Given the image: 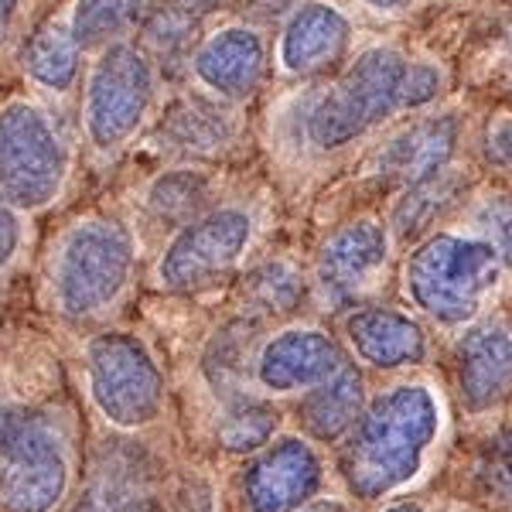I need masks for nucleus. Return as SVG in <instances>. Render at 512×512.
Returning <instances> with one entry per match:
<instances>
[{"label":"nucleus","mask_w":512,"mask_h":512,"mask_svg":"<svg viewBox=\"0 0 512 512\" xmlns=\"http://www.w3.org/2000/svg\"><path fill=\"white\" fill-rule=\"evenodd\" d=\"M441 424V400L424 383L390 386L369 400L338 454V472L352 499L379 502L417 482Z\"/></svg>","instance_id":"f257e3e1"},{"label":"nucleus","mask_w":512,"mask_h":512,"mask_svg":"<svg viewBox=\"0 0 512 512\" xmlns=\"http://www.w3.org/2000/svg\"><path fill=\"white\" fill-rule=\"evenodd\" d=\"M502 256L482 236L434 233L414 246L403 267L410 304L444 328L472 325L502 280Z\"/></svg>","instance_id":"f03ea898"},{"label":"nucleus","mask_w":512,"mask_h":512,"mask_svg":"<svg viewBox=\"0 0 512 512\" xmlns=\"http://www.w3.org/2000/svg\"><path fill=\"white\" fill-rule=\"evenodd\" d=\"M137 246L127 226L113 219L76 222L52 260L55 308L69 318H93L113 308L134 274Z\"/></svg>","instance_id":"7ed1b4c3"},{"label":"nucleus","mask_w":512,"mask_h":512,"mask_svg":"<svg viewBox=\"0 0 512 512\" xmlns=\"http://www.w3.org/2000/svg\"><path fill=\"white\" fill-rule=\"evenodd\" d=\"M69 451L45 414L0 407V506L7 512H55L69 492Z\"/></svg>","instance_id":"20e7f679"},{"label":"nucleus","mask_w":512,"mask_h":512,"mask_svg":"<svg viewBox=\"0 0 512 512\" xmlns=\"http://www.w3.org/2000/svg\"><path fill=\"white\" fill-rule=\"evenodd\" d=\"M403 72H407V59L396 48H366L315 103L308 117L311 144L321 151H338L373 130L376 123L393 117L400 110Z\"/></svg>","instance_id":"39448f33"},{"label":"nucleus","mask_w":512,"mask_h":512,"mask_svg":"<svg viewBox=\"0 0 512 512\" xmlns=\"http://www.w3.org/2000/svg\"><path fill=\"white\" fill-rule=\"evenodd\" d=\"M69 175V147L45 110L14 99L0 110V202L35 212L55 202Z\"/></svg>","instance_id":"423d86ee"},{"label":"nucleus","mask_w":512,"mask_h":512,"mask_svg":"<svg viewBox=\"0 0 512 512\" xmlns=\"http://www.w3.org/2000/svg\"><path fill=\"white\" fill-rule=\"evenodd\" d=\"M86 379L96 410L120 431L154 424L164 407V376L137 335H96L86 349Z\"/></svg>","instance_id":"0eeeda50"},{"label":"nucleus","mask_w":512,"mask_h":512,"mask_svg":"<svg viewBox=\"0 0 512 512\" xmlns=\"http://www.w3.org/2000/svg\"><path fill=\"white\" fill-rule=\"evenodd\" d=\"M154 103V65L137 45H106L86 82V134L99 151H117L140 130Z\"/></svg>","instance_id":"6e6552de"},{"label":"nucleus","mask_w":512,"mask_h":512,"mask_svg":"<svg viewBox=\"0 0 512 512\" xmlns=\"http://www.w3.org/2000/svg\"><path fill=\"white\" fill-rule=\"evenodd\" d=\"M253 239L246 209H216L181 226L158 260V280L168 291H198L216 284L243 260Z\"/></svg>","instance_id":"1a4fd4ad"},{"label":"nucleus","mask_w":512,"mask_h":512,"mask_svg":"<svg viewBox=\"0 0 512 512\" xmlns=\"http://www.w3.org/2000/svg\"><path fill=\"white\" fill-rule=\"evenodd\" d=\"M325 485V461L304 437H277L243 468L246 512H301Z\"/></svg>","instance_id":"9d476101"},{"label":"nucleus","mask_w":512,"mask_h":512,"mask_svg":"<svg viewBox=\"0 0 512 512\" xmlns=\"http://www.w3.org/2000/svg\"><path fill=\"white\" fill-rule=\"evenodd\" d=\"M345 366V352L321 328H287L263 342L253 359V379L267 393H301L332 379Z\"/></svg>","instance_id":"9b49d317"},{"label":"nucleus","mask_w":512,"mask_h":512,"mask_svg":"<svg viewBox=\"0 0 512 512\" xmlns=\"http://www.w3.org/2000/svg\"><path fill=\"white\" fill-rule=\"evenodd\" d=\"M390 260V233L376 219L342 226L318 253V287L332 304H349L376 284Z\"/></svg>","instance_id":"f8f14e48"},{"label":"nucleus","mask_w":512,"mask_h":512,"mask_svg":"<svg viewBox=\"0 0 512 512\" xmlns=\"http://www.w3.org/2000/svg\"><path fill=\"white\" fill-rule=\"evenodd\" d=\"M154 461L130 441H110L99 448L89 465L86 485L69 512H151L154 499Z\"/></svg>","instance_id":"ddd939ff"},{"label":"nucleus","mask_w":512,"mask_h":512,"mask_svg":"<svg viewBox=\"0 0 512 512\" xmlns=\"http://www.w3.org/2000/svg\"><path fill=\"white\" fill-rule=\"evenodd\" d=\"M458 393L468 414H485L512 396V328L502 321L468 328L458 342Z\"/></svg>","instance_id":"4468645a"},{"label":"nucleus","mask_w":512,"mask_h":512,"mask_svg":"<svg viewBox=\"0 0 512 512\" xmlns=\"http://www.w3.org/2000/svg\"><path fill=\"white\" fill-rule=\"evenodd\" d=\"M263 65H267V52H263V38L250 28H222L212 31L209 38L198 45L192 72L205 89H212L219 99L239 103V99L253 96L263 79Z\"/></svg>","instance_id":"2eb2a0df"},{"label":"nucleus","mask_w":512,"mask_h":512,"mask_svg":"<svg viewBox=\"0 0 512 512\" xmlns=\"http://www.w3.org/2000/svg\"><path fill=\"white\" fill-rule=\"evenodd\" d=\"M352 352L373 369H407L427 359V335L417 318L396 308H362L345 318Z\"/></svg>","instance_id":"dca6fc26"},{"label":"nucleus","mask_w":512,"mask_h":512,"mask_svg":"<svg viewBox=\"0 0 512 512\" xmlns=\"http://www.w3.org/2000/svg\"><path fill=\"white\" fill-rule=\"evenodd\" d=\"M349 18L335 4H301L280 35V65L294 76L328 69L349 48Z\"/></svg>","instance_id":"f3484780"},{"label":"nucleus","mask_w":512,"mask_h":512,"mask_svg":"<svg viewBox=\"0 0 512 512\" xmlns=\"http://www.w3.org/2000/svg\"><path fill=\"white\" fill-rule=\"evenodd\" d=\"M454 144H458V120H454L451 113L417 120L386 140L376 158V168H379V175L390 181L417 185V181L448 168Z\"/></svg>","instance_id":"a211bd4d"},{"label":"nucleus","mask_w":512,"mask_h":512,"mask_svg":"<svg viewBox=\"0 0 512 512\" xmlns=\"http://www.w3.org/2000/svg\"><path fill=\"white\" fill-rule=\"evenodd\" d=\"M362 410H366V383H362L359 369L345 362L332 379L304 393L297 414H301L308 437H315L321 444H335L352 431Z\"/></svg>","instance_id":"6ab92c4d"},{"label":"nucleus","mask_w":512,"mask_h":512,"mask_svg":"<svg viewBox=\"0 0 512 512\" xmlns=\"http://www.w3.org/2000/svg\"><path fill=\"white\" fill-rule=\"evenodd\" d=\"M161 134L171 140V147L188 154H216L229 147L236 127L222 106L209 103V99L185 96L171 103V110L161 120Z\"/></svg>","instance_id":"aec40b11"},{"label":"nucleus","mask_w":512,"mask_h":512,"mask_svg":"<svg viewBox=\"0 0 512 512\" xmlns=\"http://www.w3.org/2000/svg\"><path fill=\"white\" fill-rule=\"evenodd\" d=\"M79 41L59 24H41L24 48V72L52 93H69L79 79Z\"/></svg>","instance_id":"412c9836"},{"label":"nucleus","mask_w":512,"mask_h":512,"mask_svg":"<svg viewBox=\"0 0 512 512\" xmlns=\"http://www.w3.org/2000/svg\"><path fill=\"white\" fill-rule=\"evenodd\" d=\"M304 294V280L287 260L260 263L243 284V304L253 315H287Z\"/></svg>","instance_id":"4be33fe9"},{"label":"nucleus","mask_w":512,"mask_h":512,"mask_svg":"<svg viewBox=\"0 0 512 512\" xmlns=\"http://www.w3.org/2000/svg\"><path fill=\"white\" fill-rule=\"evenodd\" d=\"M140 7L144 0H76L69 31L79 48L110 45L140 18Z\"/></svg>","instance_id":"5701e85b"},{"label":"nucleus","mask_w":512,"mask_h":512,"mask_svg":"<svg viewBox=\"0 0 512 512\" xmlns=\"http://www.w3.org/2000/svg\"><path fill=\"white\" fill-rule=\"evenodd\" d=\"M209 192H212V185L202 171L178 168V171H168V175H161L154 181L151 192H147V205H151V212L158 219L185 226V222L198 219V212H202Z\"/></svg>","instance_id":"b1692460"},{"label":"nucleus","mask_w":512,"mask_h":512,"mask_svg":"<svg viewBox=\"0 0 512 512\" xmlns=\"http://www.w3.org/2000/svg\"><path fill=\"white\" fill-rule=\"evenodd\" d=\"M280 414L270 403L263 400H246V396H236L229 400V410L219 424V444L226 451H260L263 444L274 441Z\"/></svg>","instance_id":"393cba45"},{"label":"nucleus","mask_w":512,"mask_h":512,"mask_svg":"<svg viewBox=\"0 0 512 512\" xmlns=\"http://www.w3.org/2000/svg\"><path fill=\"white\" fill-rule=\"evenodd\" d=\"M472 485L482 499L512 506V431H495L472 458Z\"/></svg>","instance_id":"a878e982"},{"label":"nucleus","mask_w":512,"mask_h":512,"mask_svg":"<svg viewBox=\"0 0 512 512\" xmlns=\"http://www.w3.org/2000/svg\"><path fill=\"white\" fill-rule=\"evenodd\" d=\"M448 198H451V181L444 178V171H437V175L410 185L407 198H403L393 212V233L396 236L420 233V229H424L427 222H431L437 212L448 205Z\"/></svg>","instance_id":"bb28decb"},{"label":"nucleus","mask_w":512,"mask_h":512,"mask_svg":"<svg viewBox=\"0 0 512 512\" xmlns=\"http://www.w3.org/2000/svg\"><path fill=\"white\" fill-rule=\"evenodd\" d=\"M246 345H250V335L243 338V325H229L222 328V335L212 342V349L205 352V376L216 386V393L222 390L226 396H243L239 390V376L246 369Z\"/></svg>","instance_id":"cd10ccee"},{"label":"nucleus","mask_w":512,"mask_h":512,"mask_svg":"<svg viewBox=\"0 0 512 512\" xmlns=\"http://www.w3.org/2000/svg\"><path fill=\"white\" fill-rule=\"evenodd\" d=\"M475 229L482 239H489L502 263L512 267V195H489L475 209Z\"/></svg>","instance_id":"c85d7f7f"},{"label":"nucleus","mask_w":512,"mask_h":512,"mask_svg":"<svg viewBox=\"0 0 512 512\" xmlns=\"http://www.w3.org/2000/svg\"><path fill=\"white\" fill-rule=\"evenodd\" d=\"M195 14H188L185 7L178 4H168V7H161V11H154L151 14V21H147V41H151L158 52L164 55H175L178 48H185L188 45V38H192V31H195Z\"/></svg>","instance_id":"c756f323"},{"label":"nucleus","mask_w":512,"mask_h":512,"mask_svg":"<svg viewBox=\"0 0 512 512\" xmlns=\"http://www.w3.org/2000/svg\"><path fill=\"white\" fill-rule=\"evenodd\" d=\"M444 86L441 69L431 62H407V72H403V86H400V110H414V106H424L437 99Z\"/></svg>","instance_id":"7c9ffc66"},{"label":"nucleus","mask_w":512,"mask_h":512,"mask_svg":"<svg viewBox=\"0 0 512 512\" xmlns=\"http://www.w3.org/2000/svg\"><path fill=\"white\" fill-rule=\"evenodd\" d=\"M21 246V219H18V209L0 202V270L14 260Z\"/></svg>","instance_id":"2f4dec72"},{"label":"nucleus","mask_w":512,"mask_h":512,"mask_svg":"<svg viewBox=\"0 0 512 512\" xmlns=\"http://www.w3.org/2000/svg\"><path fill=\"white\" fill-rule=\"evenodd\" d=\"M489 158L495 161H512V117L495 120L489 127Z\"/></svg>","instance_id":"473e14b6"},{"label":"nucleus","mask_w":512,"mask_h":512,"mask_svg":"<svg viewBox=\"0 0 512 512\" xmlns=\"http://www.w3.org/2000/svg\"><path fill=\"white\" fill-rule=\"evenodd\" d=\"M18 4L21 0H0V45L11 38L14 18H18Z\"/></svg>","instance_id":"72a5a7b5"},{"label":"nucleus","mask_w":512,"mask_h":512,"mask_svg":"<svg viewBox=\"0 0 512 512\" xmlns=\"http://www.w3.org/2000/svg\"><path fill=\"white\" fill-rule=\"evenodd\" d=\"M181 7H185L188 14H195V18H202V14H209V11H219L226 0H178Z\"/></svg>","instance_id":"f704fd0d"},{"label":"nucleus","mask_w":512,"mask_h":512,"mask_svg":"<svg viewBox=\"0 0 512 512\" xmlns=\"http://www.w3.org/2000/svg\"><path fill=\"white\" fill-rule=\"evenodd\" d=\"M301 512H352V506L342 499H315V502H308Z\"/></svg>","instance_id":"c9c22d12"},{"label":"nucleus","mask_w":512,"mask_h":512,"mask_svg":"<svg viewBox=\"0 0 512 512\" xmlns=\"http://www.w3.org/2000/svg\"><path fill=\"white\" fill-rule=\"evenodd\" d=\"M379 512H427L420 502H414V499H400V502H390V506H383Z\"/></svg>","instance_id":"e433bc0d"},{"label":"nucleus","mask_w":512,"mask_h":512,"mask_svg":"<svg viewBox=\"0 0 512 512\" xmlns=\"http://www.w3.org/2000/svg\"><path fill=\"white\" fill-rule=\"evenodd\" d=\"M373 11H400V7H407L410 0H366Z\"/></svg>","instance_id":"4c0bfd02"},{"label":"nucleus","mask_w":512,"mask_h":512,"mask_svg":"<svg viewBox=\"0 0 512 512\" xmlns=\"http://www.w3.org/2000/svg\"><path fill=\"white\" fill-rule=\"evenodd\" d=\"M151 512H164V509H161V506H154V509H151Z\"/></svg>","instance_id":"58836bf2"}]
</instances>
